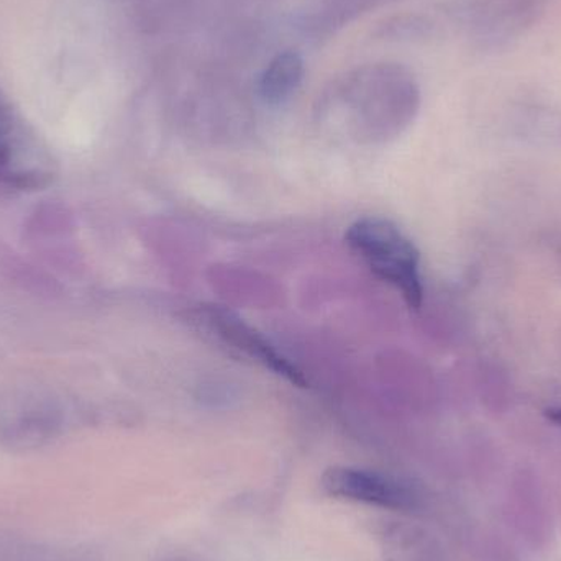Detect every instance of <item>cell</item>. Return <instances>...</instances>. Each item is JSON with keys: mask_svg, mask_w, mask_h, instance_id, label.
<instances>
[{"mask_svg": "<svg viewBox=\"0 0 561 561\" xmlns=\"http://www.w3.org/2000/svg\"><path fill=\"white\" fill-rule=\"evenodd\" d=\"M345 242L373 275L401 293L411 309H421V253L394 222L385 217H363L346 229Z\"/></svg>", "mask_w": 561, "mask_h": 561, "instance_id": "obj_1", "label": "cell"}, {"mask_svg": "<svg viewBox=\"0 0 561 561\" xmlns=\"http://www.w3.org/2000/svg\"><path fill=\"white\" fill-rule=\"evenodd\" d=\"M56 174L51 153L0 92V183L20 191H39L48 187Z\"/></svg>", "mask_w": 561, "mask_h": 561, "instance_id": "obj_2", "label": "cell"}, {"mask_svg": "<svg viewBox=\"0 0 561 561\" xmlns=\"http://www.w3.org/2000/svg\"><path fill=\"white\" fill-rule=\"evenodd\" d=\"M196 313L197 322L203 323L214 335L219 336L226 345L239 350L240 353L265 366L275 375L283 376L290 385L299 388L309 386L306 376L294 363H290L262 333L256 332L232 310L220 306H206Z\"/></svg>", "mask_w": 561, "mask_h": 561, "instance_id": "obj_3", "label": "cell"}, {"mask_svg": "<svg viewBox=\"0 0 561 561\" xmlns=\"http://www.w3.org/2000/svg\"><path fill=\"white\" fill-rule=\"evenodd\" d=\"M322 488L340 500L356 501L392 511L419 507L417 491L405 481L378 471L352 467H332L323 473Z\"/></svg>", "mask_w": 561, "mask_h": 561, "instance_id": "obj_4", "label": "cell"}, {"mask_svg": "<svg viewBox=\"0 0 561 561\" xmlns=\"http://www.w3.org/2000/svg\"><path fill=\"white\" fill-rule=\"evenodd\" d=\"M302 76V58L294 51L280 53L260 79V95L266 104H280L296 92Z\"/></svg>", "mask_w": 561, "mask_h": 561, "instance_id": "obj_5", "label": "cell"}, {"mask_svg": "<svg viewBox=\"0 0 561 561\" xmlns=\"http://www.w3.org/2000/svg\"><path fill=\"white\" fill-rule=\"evenodd\" d=\"M547 417L556 422V424L561 425V408L549 409V411H547Z\"/></svg>", "mask_w": 561, "mask_h": 561, "instance_id": "obj_6", "label": "cell"}]
</instances>
